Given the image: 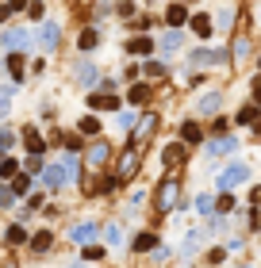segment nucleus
Returning <instances> with one entry per match:
<instances>
[{
	"label": "nucleus",
	"mask_w": 261,
	"mask_h": 268,
	"mask_svg": "<svg viewBox=\"0 0 261 268\" xmlns=\"http://www.w3.org/2000/svg\"><path fill=\"white\" fill-rule=\"evenodd\" d=\"M231 207H235V199H231V196H219V203H215V211H231Z\"/></svg>",
	"instance_id": "38"
},
{
	"label": "nucleus",
	"mask_w": 261,
	"mask_h": 268,
	"mask_svg": "<svg viewBox=\"0 0 261 268\" xmlns=\"http://www.w3.org/2000/svg\"><path fill=\"white\" fill-rule=\"evenodd\" d=\"M181 138L188 142V146H196V142L204 138V130H200V123H184V127H181Z\"/></svg>",
	"instance_id": "16"
},
{
	"label": "nucleus",
	"mask_w": 261,
	"mask_h": 268,
	"mask_svg": "<svg viewBox=\"0 0 261 268\" xmlns=\"http://www.w3.org/2000/svg\"><path fill=\"white\" fill-rule=\"evenodd\" d=\"M88 104H92L96 111H119V96H112V92H92V96H88Z\"/></svg>",
	"instance_id": "7"
},
{
	"label": "nucleus",
	"mask_w": 261,
	"mask_h": 268,
	"mask_svg": "<svg viewBox=\"0 0 261 268\" xmlns=\"http://www.w3.org/2000/svg\"><path fill=\"white\" fill-rule=\"evenodd\" d=\"M219 107V92H208V96H200V111L208 115V111H215Z\"/></svg>",
	"instance_id": "25"
},
{
	"label": "nucleus",
	"mask_w": 261,
	"mask_h": 268,
	"mask_svg": "<svg viewBox=\"0 0 261 268\" xmlns=\"http://www.w3.org/2000/svg\"><path fill=\"white\" fill-rule=\"evenodd\" d=\"M235 119H238V123H257L261 115H257V107H242V111H238Z\"/></svg>",
	"instance_id": "28"
},
{
	"label": "nucleus",
	"mask_w": 261,
	"mask_h": 268,
	"mask_svg": "<svg viewBox=\"0 0 261 268\" xmlns=\"http://www.w3.org/2000/svg\"><path fill=\"white\" fill-rule=\"evenodd\" d=\"M177 199H181V184H177L173 176H166V180L157 184V192H154V207L157 211H173Z\"/></svg>",
	"instance_id": "1"
},
{
	"label": "nucleus",
	"mask_w": 261,
	"mask_h": 268,
	"mask_svg": "<svg viewBox=\"0 0 261 268\" xmlns=\"http://www.w3.org/2000/svg\"><path fill=\"white\" fill-rule=\"evenodd\" d=\"M246 176H250V169H246V165H231L226 173H219V188H223V192H231L235 184H242Z\"/></svg>",
	"instance_id": "4"
},
{
	"label": "nucleus",
	"mask_w": 261,
	"mask_h": 268,
	"mask_svg": "<svg viewBox=\"0 0 261 268\" xmlns=\"http://www.w3.org/2000/svg\"><path fill=\"white\" fill-rule=\"evenodd\" d=\"M150 249H157V234H139V238H135V253H150Z\"/></svg>",
	"instance_id": "14"
},
{
	"label": "nucleus",
	"mask_w": 261,
	"mask_h": 268,
	"mask_svg": "<svg viewBox=\"0 0 261 268\" xmlns=\"http://www.w3.org/2000/svg\"><path fill=\"white\" fill-rule=\"evenodd\" d=\"M196 211H200V215H211V211H215V203H211V196H200V199H196Z\"/></svg>",
	"instance_id": "32"
},
{
	"label": "nucleus",
	"mask_w": 261,
	"mask_h": 268,
	"mask_svg": "<svg viewBox=\"0 0 261 268\" xmlns=\"http://www.w3.org/2000/svg\"><path fill=\"white\" fill-rule=\"evenodd\" d=\"M235 146H238L235 138H215V142H211V146H208V157H223V154H231V149H235Z\"/></svg>",
	"instance_id": "13"
},
{
	"label": "nucleus",
	"mask_w": 261,
	"mask_h": 268,
	"mask_svg": "<svg viewBox=\"0 0 261 268\" xmlns=\"http://www.w3.org/2000/svg\"><path fill=\"white\" fill-rule=\"evenodd\" d=\"M70 238H73L77 245H88V242L96 238V226H92V222H77V226L70 230Z\"/></svg>",
	"instance_id": "9"
},
{
	"label": "nucleus",
	"mask_w": 261,
	"mask_h": 268,
	"mask_svg": "<svg viewBox=\"0 0 261 268\" xmlns=\"http://www.w3.org/2000/svg\"><path fill=\"white\" fill-rule=\"evenodd\" d=\"M150 50H154V39H146V35H139V39L127 43V54H139V58H146Z\"/></svg>",
	"instance_id": "12"
},
{
	"label": "nucleus",
	"mask_w": 261,
	"mask_h": 268,
	"mask_svg": "<svg viewBox=\"0 0 261 268\" xmlns=\"http://www.w3.org/2000/svg\"><path fill=\"white\" fill-rule=\"evenodd\" d=\"M50 238H54L50 230H39V234H35V242H31V249H35V253H46V249H50Z\"/></svg>",
	"instance_id": "20"
},
{
	"label": "nucleus",
	"mask_w": 261,
	"mask_h": 268,
	"mask_svg": "<svg viewBox=\"0 0 261 268\" xmlns=\"http://www.w3.org/2000/svg\"><path fill=\"white\" fill-rule=\"evenodd\" d=\"M181 161H184V146H181V142L166 146V154H161V165H166V169H173V165H181Z\"/></svg>",
	"instance_id": "10"
},
{
	"label": "nucleus",
	"mask_w": 261,
	"mask_h": 268,
	"mask_svg": "<svg viewBox=\"0 0 261 268\" xmlns=\"http://www.w3.org/2000/svg\"><path fill=\"white\" fill-rule=\"evenodd\" d=\"M235 58H238V61L250 58V39H246V35H242V39H235Z\"/></svg>",
	"instance_id": "26"
},
{
	"label": "nucleus",
	"mask_w": 261,
	"mask_h": 268,
	"mask_svg": "<svg viewBox=\"0 0 261 268\" xmlns=\"http://www.w3.org/2000/svg\"><path fill=\"white\" fill-rule=\"evenodd\" d=\"M108 157H112V146H108L104 138H96L92 146H88V165H92V169H100V165H104Z\"/></svg>",
	"instance_id": "5"
},
{
	"label": "nucleus",
	"mask_w": 261,
	"mask_h": 268,
	"mask_svg": "<svg viewBox=\"0 0 261 268\" xmlns=\"http://www.w3.org/2000/svg\"><path fill=\"white\" fill-rule=\"evenodd\" d=\"M192 65H223V50H200V54H192Z\"/></svg>",
	"instance_id": "11"
},
{
	"label": "nucleus",
	"mask_w": 261,
	"mask_h": 268,
	"mask_svg": "<svg viewBox=\"0 0 261 268\" xmlns=\"http://www.w3.org/2000/svg\"><path fill=\"white\" fill-rule=\"evenodd\" d=\"M96 46V31H85V35H81V50H92Z\"/></svg>",
	"instance_id": "36"
},
{
	"label": "nucleus",
	"mask_w": 261,
	"mask_h": 268,
	"mask_svg": "<svg viewBox=\"0 0 261 268\" xmlns=\"http://www.w3.org/2000/svg\"><path fill=\"white\" fill-rule=\"evenodd\" d=\"M81 134H100V119H96V115H85V119H81Z\"/></svg>",
	"instance_id": "24"
},
{
	"label": "nucleus",
	"mask_w": 261,
	"mask_h": 268,
	"mask_svg": "<svg viewBox=\"0 0 261 268\" xmlns=\"http://www.w3.org/2000/svg\"><path fill=\"white\" fill-rule=\"evenodd\" d=\"M85 257H88V260H100V257H104V249H96V245H88V249H85Z\"/></svg>",
	"instance_id": "39"
},
{
	"label": "nucleus",
	"mask_w": 261,
	"mask_h": 268,
	"mask_svg": "<svg viewBox=\"0 0 261 268\" xmlns=\"http://www.w3.org/2000/svg\"><path fill=\"white\" fill-rule=\"evenodd\" d=\"M8 242H12V245L27 242V234H23V226H8Z\"/></svg>",
	"instance_id": "30"
},
{
	"label": "nucleus",
	"mask_w": 261,
	"mask_h": 268,
	"mask_svg": "<svg viewBox=\"0 0 261 268\" xmlns=\"http://www.w3.org/2000/svg\"><path fill=\"white\" fill-rule=\"evenodd\" d=\"M23 142H27V149H31V154H43V149H46V146H43V138H39V130H35V127H27V130H23Z\"/></svg>",
	"instance_id": "17"
},
{
	"label": "nucleus",
	"mask_w": 261,
	"mask_h": 268,
	"mask_svg": "<svg viewBox=\"0 0 261 268\" xmlns=\"http://www.w3.org/2000/svg\"><path fill=\"white\" fill-rule=\"evenodd\" d=\"M192 31L208 39V35H211V16H196V19H192Z\"/></svg>",
	"instance_id": "21"
},
{
	"label": "nucleus",
	"mask_w": 261,
	"mask_h": 268,
	"mask_svg": "<svg viewBox=\"0 0 261 268\" xmlns=\"http://www.w3.org/2000/svg\"><path fill=\"white\" fill-rule=\"evenodd\" d=\"M70 169H66V161H61V165H46V169H43V184H46V188H61V184H70Z\"/></svg>",
	"instance_id": "3"
},
{
	"label": "nucleus",
	"mask_w": 261,
	"mask_h": 268,
	"mask_svg": "<svg viewBox=\"0 0 261 268\" xmlns=\"http://www.w3.org/2000/svg\"><path fill=\"white\" fill-rule=\"evenodd\" d=\"M150 100V85H135L130 88V104H146Z\"/></svg>",
	"instance_id": "23"
},
{
	"label": "nucleus",
	"mask_w": 261,
	"mask_h": 268,
	"mask_svg": "<svg viewBox=\"0 0 261 268\" xmlns=\"http://www.w3.org/2000/svg\"><path fill=\"white\" fill-rule=\"evenodd\" d=\"M4 46H8V50H23V46H31V35H27V31H4Z\"/></svg>",
	"instance_id": "8"
},
{
	"label": "nucleus",
	"mask_w": 261,
	"mask_h": 268,
	"mask_svg": "<svg viewBox=\"0 0 261 268\" xmlns=\"http://www.w3.org/2000/svg\"><path fill=\"white\" fill-rule=\"evenodd\" d=\"M0 157H4V149H0Z\"/></svg>",
	"instance_id": "43"
},
{
	"label": "nucleus",
	"mask_w": 261,
	"mask_h": 268,
	"mask_svg": "<svg viewBox=\"0 0 261 268\" xmlns=\"http://www.w3.org/2000/svg\"><path fill=\"white\" fill-rule=\"evenodd\" d=\"M43 50H54V46H58V23H43Z\"/></svg>",
	"instance_id": "15"
},
{
	"label": "nucleus",
	"mask_w": 261,
	"mask_h": 268,
	"mask_svg": "<svg viewBox=\"0 0 261 268\" xmlns=\"http://www.w3.org/2000/svg\"><path fill=\"white\" fill-rule=\"evenodd\" d=\"M77 81L92 85V81H96V69H92V65H77Z\"/></svg>",
	"instance_id": "29"
},
{
	"label": "nucleus",
	"mask_w": 261,
	"mask_h": 268,
	"mask_svg": "<svg viewBox=\"0 0 261 268\" xmlns=\"http://www.w3.org/2000/svg\"><path fill=\"white\" fill-rule=\"evenodd\" d=\"M135 173H139V149L127 146V154L119 157V169H115V176H119V184H123V180H130Z\"/></svg>",
	"instance_id": "2"
},
{
	"label": "nucleus",
	"mask_w": 261,
	"mask_h": 268,
	"mask_svg": "<svg viewBox=\"0 0 261 268\" xmlns=\"http://www.w3.org/2000/svg\"><path fill=\"white\" fill-rule=\"evenodd\" d=\"M12 142H16V134H12V130H0V149H8Z\"/></svg>",
	"instance_id": "37"
},
{
	"label": "nucleus",
	"mask_w": 261,
	"mask_h": 268,
	"mask_svg": "<svg viewBox=\"0 0 261 268\" xmlns=\"http://www.w3.org/2000/svg\"><path fill=\"white\" fill-rule=\"evenodd\" d=\"M253 203H261V188H253Z\"/></svg>",
	"instance_id": "42"
},
{
	"label": "nucleus",
	"mask_w": 261,
	"mask_h": 268,
	"mask_svg": "<svg viewBox=\"0 0 261 268\" xmlns=\"http://www.w3.org/2000/svg\"><path fill=\"white\" fill-rule=\"evenodd\" d=\"M104 238H108L112 245H119V242H123V226H119V222H112V226L104 230Z\"/></svg>",
	"instance_id": "27"
},
{
	"label": "nucleus",
	"mask_w": 261,
	"mask_h": 268,
	"mask_svg": "<svg viewBox=\"0 0 261 268\" xmlns=\"http://www.w3.org/2000/svg\"><path fill=\"white\" fill-rule=\"evenodd\" d=\"M27 188H31V176H16V180H12V192H16V196H23Z\"/></svg>",
	"instance_id": "31"
},
{
	"label": "nucleus",
	"mask_w": 261,
	"mask_h": 268,
	"mask_svg": "<svg viewBox=\"0 0 261 268\" xmlns=\"http://www.w3.org/2000/svg\"><path fill=\"white\" fill-rule=\"evenodd\" d=\"M16 173H19V165L12 161V157H8V161H0V176H16Z\"/></svg>",
	"instance_id": "34"
},
{
	"label": "nucleus",
	"mask_w": 261,
	"mask_h": 268,
	"mask_svg": "<svg viewBox=\"0 0 261 268\" xmlns=\"http://www.w3.org/2000/svg\"><path fill=\"white\" fill-rule=\"evenodd\" d=\"M12 199H16V192H12V184H0V207H8Z\"/></svg>",
	"instance_id": "33"
},
{
	"label": "nucleus",
	"mask_w": 261,
	"mask_h": 268,
	"mask_svg": "<svg viewBox=\"0 0 261 268\" xmlns=\"http://www.w3.org/2000/svg\"><path fill=\"white\" fill-rule=\"evenodd\" d=\"M177 46H181V31H166V35H161V50H177Z\"/></svg>",
	"instance_id": "22"
},
{
	"label": "nucleus",
	"mask_w": 261,
	"mask_h": 268,
	"mask_svg": "<svg viewBox=\"0 0 261 268\" xmlns=\"http://www.w3.org/2000/svg\"><path fill=\"white\" fill-rule=\"evenodd\" d=\"M146 77H166V65H161V61H150V65H146Z\"/></svg>",
	"instance_id": "35"
},
{
	"label": "nucleus",
	"mask_w": 261,
	"mask_h": 268,
	"mask_svg": "<svg viewBox=\"0 0 261 268\" xmlns=\"http://www.w3.org/2000/svg\"><path fill=\"white\" fill-rule=\"evenodd\" d=\"M166 19H169V23H173V27H181V23H188V12H184V4H173V8H169V12H166Z\"/></svg>",
	"instance_id": "18"
},
{
	"label": "nucleus",
	"mask_w": 261,
	"mask_h": 268,
	"mask_svg": "<svg viewBox=\"0 0 261 268\" xmlns=\"http://www.w3.org/2000/svg\"><path fill=\"white\" fill-rule=\"evenodd\" d=\"M8 73L16 81H23V54H8Z\"/></svg>",
	"instance_id": "19"
},
{
	"label": "nucleus",
	"mask_w": 261,
	"mask_h": 268,
	"mask_svg": "<svg viewBox=\"0 0 261 268\" xmlns=\"http://www.w3.org/2000/svg\"><path fill=\"white\" fill-rule=\"evenodd\" d=\"M154 127H157V115H150V111H146V119L139 123V130H135V138H130V146H135V149H142V142H146L150 134H154Z\"/></svg>",
	"instance_id": "6"
},
{
	"label": "nucleus",
	"mask_w": 261,
	"mask_h": 268,
	"mask_svg": "<svg viewBox=\"0 0 261 268\" xmlns=\"http://www.w3.org/2000/svg\"><path fill=\"white\" fill-rule=\"evenodd\" d=\"M23 4H27V0H12L8 8H12V12H19V8H23Z\"/></svg>",
	"instance_id": "40"
},
{
	"label": "nucleus",
	"mask_w": 261,
	"mask_h": 268,
	"mask_svg": "<svg viewBox=\"0 0 261 268\" xmlns=\"http://www.w3.org/2000/svg\"><path fill=\"white\" fill-rule=\"evenodd\" d=\"M253 96H257V104H261V81H253Z\"/></svg>",
	"instance_id": "41"
}]
</instances>
